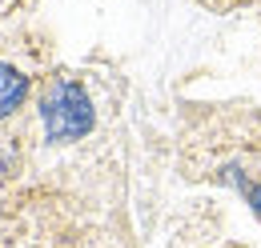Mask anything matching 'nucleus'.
Masks as SVG:
<instances>
[{"label": "nucleus", "mask_w": 261, "mask_h": 248, "mask_svg": "<svg viewBox=\"0 0 261 248\" xmlns=\"http://www.w3.org/2000/svg\"><path fill=\"white\" fill-rule=\"evenodd\" d=\"M40 120H44V136L65 144V140H76L93 128V100L89 92L76 84V80H53V88L40 100Z\"/></svg>", "instance_id": "obj_1"}, {"label": "nucleus", "mask_w": 261, "mask_h": 248, "mask_svg": "<svg viewBox=\"0 0 261 248\" xmlns=\"http://www.w3.org/2000/svg\"><path fill=\"white\" fill-rule=\"evenodd\" d=\"M249 204H253V212L261 216V184H253V188H249Z\"/></svg>", "instance_id": "obj_3"}, {"label": "nucleus", "mask_w": 261, "mask_h": 248, "mask_svg": "<svg viewBox=\"0 0 261 248\" xmlns=\"http://www.w3.org/2000/svg\"><path fill=\"white\" fill-rule=\"evenodd\" d=\"M24 96H29V76L12 64H0V116L16 112L24 104Z\"/></svg>", "instance_id": "obj_2"}]
</instances>
